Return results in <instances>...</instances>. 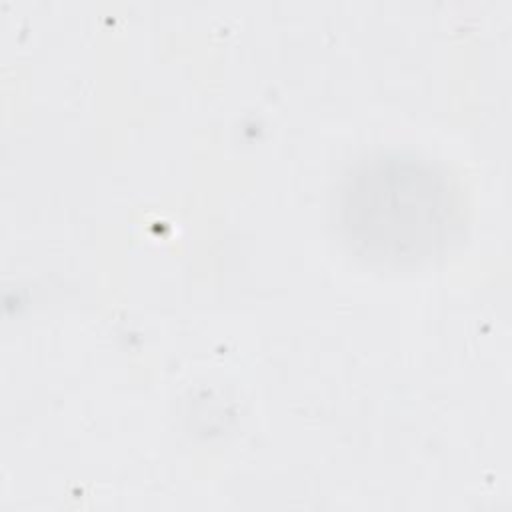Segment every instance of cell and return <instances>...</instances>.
Masks as SVG:
<instances>
[{"mask_svg":"<svg viewBox=\"0 0 512 512\" xmlns=\"http://www.w3.org/2000/svg\"><path fill=\"white\" fill-rule=\"evenodd\" d=\"M340 212L350 242L372 258L412 260L444 242L454 202L448 182L428 164L380 158L348 178Z\"/></svg>","mask_w":512,"mask_h":512,"instance_id":"obj_1","label":"cell"}]
</instances>
